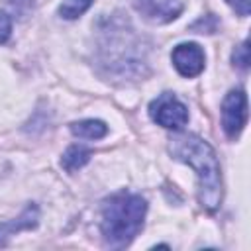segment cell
<instances>
[{
  "label": "cell",
  "mask_w": 251,
  "mask_h": 251,
  "mask_svg": "<svg viewBox=\"0 0 251 251\" xmlns=\"http://www.w3.org/2000/svg\"><path fill=\"white\" fill-rule=\"evenodd\" d=\"M169 151L176 161H182L196 171L198 200L208 212H216L222 206L224 188H222V169L214 147L206 139L188 133L171 139Z\"/></svg>",
  "instance_id": "cell-1"
},
{
  "label": "cell",
  "mask_w": 251,
  "mask_h": 251,
  "mask_svg": "<svg viewBox=\"0 0 251 251\" xmlns=\"http://www.w3.org/2000/svg\"><path fill=\"white\" fill-rule=\"evenodd\" d=\"M147 214V202L133 192H118L102 206V235L106 245L122 249L141 231Z\"/></svg>",
  "instance_id": "cell-2"
},
{
  "label": "cell",
  "mask_w": 251,
  "mask_h": 251,
  "mask_svg": "<svg viewBox=\"0 0 251 251\" xmlns=\"http://www.w3.org/2000/svg\"><path fill=\"white\" fill-rule=\"evenodd\" d=\"M149 116L157 126L178 131L188 122V108L173 92H163L155 100H151Z\"/></svg>",
  "instance_id": "cell-3"
},
{
  "label": "cell",
  "mask_w": 251,
  "mask_h": 251,
  "mask_svg": "<svg viewBox=\"0 0 251 251\" xmlns=\"http://www.w3.org/2000/svg\"><path fill=\"white\" fill-rule=\"evenodd\" d=\"M247 124V94L233 88L222 100V127L229 139H237Z\"/></svg>",
  "instance_id": "cell-4"
},
{
  "label": "cell",
  "mask_w": 251,
  "mask_h": 251,
  "mask_svg": "<svg viewBox=\"0 0 251 251\" xmlns=\"http://www.w3.org/2000/svg\"><path fill=\"white\" fill-rule=\"evenodd\" d=\"M171 61L176 69V73L184 78H192L198 76L204 67H206V55L204 49L194 43V41H186V43H178L173 53H171Z\"/></svg>",
  "instance_id": "cell-5"
},
{
  "label": "cell",
  "mask_w": 251,
  "mask_h": 251,
  "mask_svg": "<svg viewBox=\"0 0 251 251\" xmlns=\"http://www.w3.org/2000/svg\"><path fill=\"white\" fill-rule=\"evenodd\" d=\"M135 8L149 22L167 24L180 16L182 2L180 0H135Z\"/></svg>",
  "instance_id": "cell-6"
},
{
  "label": "cell",
  "mask_w": 251,
  "mask_h": 251,
  "mask_svg": "<svg viewBox=\"0 0 251 251\" xmlns=\"http://www.w3.org/2000/svg\"><path fill=\"white\" fill-rule=\"evenodd\" d=\"M37 224H39V210L35 204H27L18 218L8 220V222H0V247L6 245V241L12 235L25 231V229H33Z\"/></svg>",
  "instance_id": "cell-7"
},
{
  "label": "cell",
  "mask_w": 251,
  "mask_h": 251,
  "mask_svg": "<svg viewBox=\"0 0 251 251\" xmlns=\"http://www.w3.org/2000/svg\"><path fill=\"white\" fill-rule=\"evenodd\" d=\"M69 127L71 133L78 139H102L108 133V126L102 120H80L73 122Z\"/></svg>",
  "instance_id": "cell-8"
},
{
  "label": "cell",
  "mask_w": 251,
  "mask_h": 251,
  "mask_svg": "<svg viewBox=\"0 0 251 251\" xmlns=\"http://www.w3.org/2000/svg\"><path fill=\"white\" fill-rule=\"evenodd\" d=\"M92 157V151L84 145H71L63 157H61V167L67 171V173H75L78 169H82Z\"/></svg>",
  "instance_id": "cell-9"
},
{
  "label": "cell",
  "mask_w": 251,
  "mask_h": 251,
  "mask_svg": "<svg viewBox=\"0 0 251 251\" xmlns=\"http://www.w3.org/2000/svg\"><path fill=\"white\" fill-rule=\"evenodd\" d=\"M92 4H94V0H63L61 6H59V16L63 20H76Z\"/></svg>",
  "instance_id": "cell-10"
},
{
  "label": "cell",
  "mask_w": 251,
  "mask_h": 251,
  "mask_svg": "<svg viewBox=\"0 0 251 251\" xmlns=\"http://www.w3.org/2000/svg\"><path fill=\"white\" fill-rule=\"evenodd\" d=\"M231 61H233V67H237L241 71H247L249 69V41L247 39L233 49Z\"/></svg>",
  "instance_id": "cell-11"
},
{
  "label": "cell",
  "mask_w": 251,
  "mask_h": 251,
  "mask_svg": "<svg viewBox=\"0 0 251 251\" xmlns=\"http://www.w3.org/2000/svg\"><path fill=\"white\" fill-rule=\"evenodd\" d=\"M12 35V18L6 12H0V43H6Z\"/></svg>",
  "instance_id": "cell-12"
},
{
  "label": "cell",
  "mask_w": 251,
  "mask_h": 251,
  "mask_svg": "<svg viewBox=\"0 0 251 251\" xmlns=\"http://www.w3.org/2000/svg\"><path fill=\"white\" fill-rule=\"evenodd\" d=\"M226 2L239 16H249V12H251V0H226Z\"/></svg>",
  "instance_id": "cell-13"
}]
</instances>
